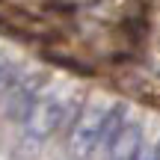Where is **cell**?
<instances>
[{
    "mask_svg": "<svg viewBox=\"0 0 160 160\" xmlns=\"http://www.w3.org/2000/svg\"><path fill=\"white\" fill-rule=\"evenodd\" d=\"M71 119H77V101L62 92H42L30 110L18 119V125L24 128L30 139H48L51 133H57L59 128H65Z\"/></svg>",
    "mask_w": 160,
    "mask_h": 160,
    "instance_id": "cell-1",
    "label": "cell"
},
{
    "mask_svg": "<svg viewBox=\"0 0 160 160\" xmlns=\"http://www.w3.org/2000/svg\"><path fill=\"white\" fill-rule=\"evenodd\" d=\"M125 122V113L119 107H95L89 113H83L74 119L68 145L77 157H92L98 148H104V142L110 139V133Z\"/></svg>",
    "mask_w": 160,
    "mask_h": 160,
    "instance_id": "cell-2",
    "label": "cell"
},
{
    "mask_svg": "<svg viewBox=\"0 0 160 160\" xmlns=\"http://www.w3.org/2000/svg\"><path fill=\"white\" fill-rule=\"evenodd\" d=\"M21 77H24V71L18 68L15 62H9L6 57H0V95L6 98L18 86V80H21Z\"/></svg>",
    "mask_w": 160,
    "mask_h": 160,
    "instance_id": "cell-3",
    "label": "cell"
}]
</instances>
